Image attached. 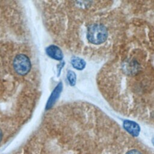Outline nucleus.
Instances as JSON below:
<instances>
[{
  "label": "nucleus",
  "instance_id": "5",
  "mask_svg": "<svg viewBox=\"0 0 154 154\" xmlns=\"http://www.w3.org/2000/svg\"><path fill=\"white\" fill-rule=\"evenodd\" d=\"M46 52L48 55L56 60H61L63 57L61 50L55 45H51L46 49Z\"/></svg>",
  "mask_w": 154,
  "mask_h": 154
},
{
  "label": "nucleus",
  "instance_id": "4",
  "mask_svg": "<svg viewBox=\"0 0 154 154\" xmlns=\"http://www.w3.org/2000/svg\"><path fill=\"white\" fill-rule=\"evenodd\" d=\"M123 127L128 132L134 137L138 136L140 133V128L139 125L133 121L125 120L123 122Z\"/></svg>",
  "mask_w": 154,
  "mask_h": 154
},
{
  "label": "nucleus",
  "instance_id": "1",
  "mask_svg": "<svg viewBox=\"0 0 154 154\" xmlns=\"http://www.w3.org/2000/svg\"><path fill=\"white\" fill-rule=\"evenodd\" d=\"M25 121L16 116L0 115V147L8 142L19 132Z\"/></svg>",
  "mask_w": 154,
  "mask_h": 154
},
{
  "label": "nucleus",
  "instance_id": "2",
  "mask_svg": "<svg viewBox=\"0 0 154 154\" xmlns=\"http://www.w3.org/2000/svg\"><path fill=\"white\" fill-rule=\"evenodd\" d=\"M108 35L106 28L102 24H91L87 29V38L88 41L96 45L103 43L106 40Z\"/></svg>",
  "mask_w": 154,
  "mask_h": 154
},
{
  "label": "nucleus",
  "instance_id": "8",
  "mask_svg": "<svg viewBox=\"0 0 154 154\" xmlns=\"http://www.w3.org/2000/svg\"><path fill=\"white\" fill-rule=\"evenodd\" d=\"M126 154H141V153L136 149H132L129 150Z\"/></svg>",
  "mask_w": 154,
  "mask_h": 154
},
{
  "label": "nucleus",
  "instance_id": "9",
  "mask_svg": "<svg viewBox=\"0 0 154 154\" xmlns=\"http://www.w3.org/2000/svg\"><path fill=\"white\" fill-rule=\"evenodd\" d=\"M12 154H22V152H21V151H20V150H19V152L17 151V152H14V153H12Z\"/></svg>",
  "mask_w": 154,
  "mask_h": 154
},
{
  "label": "nucleus",
  "instance_id": "7",
  "mask_svg": "<svg viewBox=\"0 0 154 154\" xmlns=\"http://www.w3.org/2000/svg\"><path fill=\"white\" fill-rule=\"evenodd\" d=\"M67 79L69 82V84L70 85L72 86H74L75 85L76 83V75L75 73L71 70L68 71L67 74Z\"/></svg>",
  "mask_w": 154,
  "mask_h": 154
},
{
  "label": "nucleus",
  "instance_id": "3",
  "mask_svg": "<svg viewBox=\"0 0 154 154\" xmlns=\"http://www.w3.org/2000/svg\"><path fill=\"white\" fill-rule=\"evenodd\" d=\"M13 67L16 74L23 76L26 75L31 69L29 58L23 54H17L13 61Z\"/></svg>",
  "mask_w": 154,
  "mask_h": 154
},
{
  "label": "nucleus",
  "instance_id": "6",
  "mask_svg": "<svg viewBox=\"0 0 154 154\" xmlns=\"http://www.w3.org/2000/svg\"><path fill=\"white\" fill-rule=\"evenodd\" d=\"M71 64L75 69L79 70L84 69L85 66V61L78 57L73 58L71 60Z\"/></svg>",
  "mask_w": 154,
  "mask_h": 154
},
{
  "label": "nucleus",
  "instance_id": "10",
  "mask_svg": "<svg viewBox=\"0 0 154 154\" xmlns=\"http://www.w3.org/2000/svg\"><path fill=\"white\" fill-rule=\"evenodd\" d=\"M152 143H153V144H154V139H153V140H152Z\"/></svg>",
  "mask_w": 154,
  "mask_h": 154
}]
</instances>
